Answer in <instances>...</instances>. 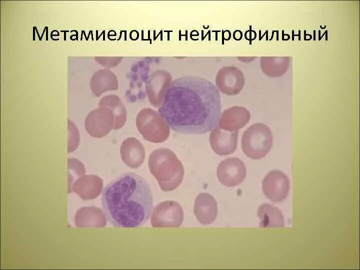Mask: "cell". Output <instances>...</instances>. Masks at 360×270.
Here are the masks:
<instances>
[{
    "label": "cell",
    "instance_id": "ba28073f",
    "mask_svg": "<svg viewBox=\"0 0 360 270\" xmlns=\"http://www.w3.org/2000/svg\"><path fill=\"white\" fill-rule=\"evenodd\" d=\"M216 84L220 90L228 96L238 94L244 84L242 74L234 66H224L217 73Z\"/></svg>",
    "mask_w": 360,
    "mask_h": 270
},
{
    "label": "cell",
    "instance_id": "5bb4252c",
    "mask_svg": "<svg viewBox=\"0 0 360 270\" xmlns=\"http://www.w3.org/2000/svg\"><path fill=\"white\" fill-rule=\"evenodd\" d=\"M80 224L82 226L102 227L106 226V220L104 212L96 207H86L80 210Z\"/></svg>",
    "mask_w": 360,
    "mask_h": 270
},
{
    "label": "cell",
    "instance_id": "9a60e30c",
    "mask_svg": "<svg viewBox=\"0 0 360 270\" xmlns=\"http://www.w3.org/2000/svg\"><path fill=\"white\" fill-rule=\"evenodd\" d=\"M69 136H71L68 140V152L74 151L77 147L78 141V132L74 124L73 123H68Z\"/></svg>",
    "mask_w": 360,
    "mask_h": 270
},
{
    "label": "cell",
    "instance_id": "5b68a950",
    "mask_svg": "<svg viewBox=\"0 0 360 270\" xmlns=\"http://www.w3.org/2000/svg\"><path fill=\"white\" fill-rule=\"evenodd\" d=\"M183 220L184 212L180 205L174 200H166L154 208L150 223L154 228H178Z\"/></svg>",
    "mask_w": 360,
    "mask_h": 270
},
{
    "label": "cell",
    "instance_id": "6da1fadb",
    "mask_svg": "<svg viewBox=\"0 0 360 270\" xmlns=\"http://www.w3.org/2000/svg\"><path fill=\"white\" fill-rule=\"evenodd\" d=\"M220 107V94L212 83L198 76L186 75L171 82L158 112L174 132L204 134L218 124Z\"/></svg>",
    "mask_w": 360,
    "mask_h": 270
},
{
    "label": "cell",
    "instance_id": "8fae6325",
    "mask_svg": "<svg viewBox=\"0 0 360 270\" xmlns=\"http://www.w3.org/2000/svg\"><path fill=\"white\" fill-rule=\"evenodd\" d=\"M194 212L198 221L202 224H209L217 216V204L214 198L206 192L199 194L194 200Z\"/></svg>",
    "mask_w": 360,
    "mask_h": 270
},
{
    "label": "cell",
    "instance_id": "8992f818",
    "mask_svg": "<svg viewBox=\"0 0 360 270\" xmlns=\"http://www.w3.org/2000/svg\"><path fill=\"white\" fill-rule=\"evenodd\" d=\"M246 175L245 164L237 158H230L222 161L217 168L219 181L228 187H234L241 184Z\"/></svg>",
    "mask_w": 360,
    "mask_h": 270
},
{
    "label": "cell",
    "instance_id": "52a82bcc",
    "mask_svg": "<svg viewBox=\"0 0 360 270\" xmlns=\"http://www.w3.org/2000/svg\"><path fill=\"white\" fill-rule=\"evenodd\" d=\"M264 195L273 202H280L287 196L290 182L287 176L278 170L270 172L262 182Z\"/></svg>",
    "mask_w": 360,
    "mask_h": 270
},
{
    "label": "cell",
    "instance_id": "30bf717a",
    "mask_svg": "<svg viewBox=\"0 0 360 270\" xmlns=\"http://www.w3.org/2000/svg\"><path fill=\"white\" fill-rule=\"evenodd\" d=\"M250 118V113L246 108L234 106L223 112L217 126L226 130L238 131L248 123Z\"/></svg>",
    "mask_w": 360,
    "mask_h": 270
},
{
    "label": "cell",
    "instance_id": "3957f363",
    "mask_svg": "<svg viewBox=\"0 0 360 270\" xmlns=\"http://www.w3.org/2000/svg\"><path fill=\"white\" fill-rule=\"evenodd\" d=\"M149 166L152 174L157 179L164 192L172 191L181 184L184 169L181 162L172 150L164 149L150 158Z\"/></svg>",
    "mask_w": 360,
    "mask_h": 270
},
{
    "label": "cell",
    "instance_id": "7a4b0ae2",
    "mask_svg": "<svg viewBox=\"0 0 360 270\" xmlns=\"http://www.w3.org/2000/svg\"><path fill=\"white\" fill-rule=\"evenodd\" d=\"M108 221L118 228H136L150 218L152 194L147 181L134 172H126L110 182L102 194Z\"/></svg>",
    "mask_w": 360,
    "mask_h": 270
},
{
    "label": "cell",
    "instance_id": "277c9868",
    "mask_svg": "<svg viewBox=\"0 0 360 270\" xmlns=\"http://www.w3.org/2000/svg\"><path fill=\"white\" fill-rule=\"evenodd\" d=\"M272 140V134L269 127L262 123H255L243 133L242 148L248 158L259 160L270 151Z\"/></svg>",
    "mask_w": 360,
    "mask_h": 270
},
{
    "label": "cell",
    "instance_id": "9c48e42d",
    "mask_svg": "<svg viewBox=\"0 0 360 270\" xmlns=\"http://www.w3.org/2000/svg\"><path fill=\"white\" fill-rule=\"evenodd\" d=\"M238 131L230 132L216 126L210 135V143L218 154L226 156L233 153L237 147Z\"/></svg>",
    "mask_w": 360,
    "mask_h": 270
},
{
    "label": "cell",
    "instance_id": "4fadbf2b",
    "mask_svg": "<svg viewBox=\"0 0 360 270\" xmlns=\"http://www.w3.org/2000/svg\"><path fill=\"white\" fill-rule=\"evenodd\" d=\"M260 226L279 228L284 226V218L280 210L274 206L264 204L258 208Z\"/></svg>",
    "mask_w": 360,
    "mask_h": 270
},
{
    "label": "cell",
    "instance_id": "7c38bea8",
    "mask_svg": "<svg viewBox=\"0 0 360 270\" xmlns=\"http://www.w3.org/2000/svg\"><path fill=\"white\" fill-rule=\"evenodd\" d=\"M102 188V180L95 176H86L78 179L74 184V188L84 200L97 197Z\"/></svg>",
    "mask_w": 360,
    "mask_h": 270
}]
</instances>
